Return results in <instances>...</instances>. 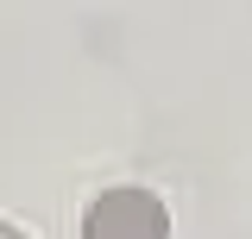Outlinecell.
Masks as SVG:
<instances>
[{
  "instance_id": "cell-2",
  "label": "cell",
  "mask_w": 252,
  "mask_h": 239,
  "mask_svg": "<svg viewBox=\"0 0 252 239\" xmlns=\"http://www.w3.org/2000/svg\"><path fill=\"white\" fill-rule=\"evenodd\" d=\"M0 239H26V233H19V227H6V220H0Z\"/></svg>"
},
{
  "instance_id": "cell-1",
  "label": "cell",
  "mask_w": 252,
  "mask_h": 239,
  "mask_svg": "<svg viewBox=\"0 0 252 239\" xmlns=\"http://www.w3.org/2000/svg\"><path fill=\"white\" fill-rule=\"evenodd\" d=\"M82 239H170V208L152 189H101L82 214Z\"/></svg>"
}]
</instances>
